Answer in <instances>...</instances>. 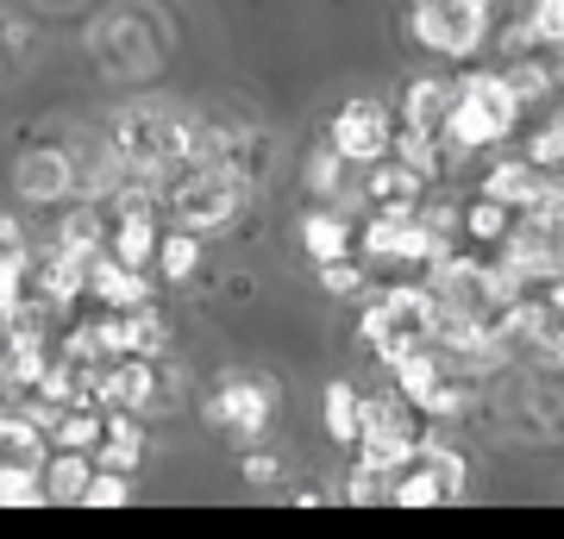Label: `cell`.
Listing matches in <instances>:
<instances>
[{
    "mask_svg": "<svg viewBox=\"0 0 564 539\" xmlns=\"http://www.w3.org/2000/svg\"><path fill=\"white\" fill-rule=\"evenodd\" d=\"M521 114L527 107L514 100L502 69H470V76H458V100H452V114H445L440 139L452 144V151H489V144L514 139Z\"/></svg>",
    "mask_w": 564,
    "mask_h": 539,
    "instance_id": "6da1fadb",
    "label": "cell"
},
{
    "mask_svg": "<svg viewBox=\"0 0 564 539\" xmlns=\"http://www.w3.org/2000/svg\"><path fill=\"white\" fill-rule=\"evenodd\" d=\"M433 326H440V308H433V295H426V282H389V289H377V301H370L364 320H358L364 345H370L383 364L433 345Z\"/></svg>",
    "mask_w": 564,
    "mask_h": 539,
    "instance_id": "7a4b0ae2",
    "label": "cell"
},
{
    "mask_svg": "<svg viewBox=\"0 0 564 539\" xmlns=\"http://www.w3.org/2000/svg\"><path fill=\"white\" fill-rule=\"evenodd\" d=\"M414 445H426V427L402 396H364V420H358L351 459L370 464V471H395Z\"/></svg>",
    "mask_w": 564,
    "mask_h": 539,
    "instance_id": "3957f363",
    "label": "cell"
},
{
    "mask_svg": "<svg viewBox=\"0 0 564 539\" xmlns=\"http://www.w3.org/2000/svg\"><path fill=\"white\" fill-rule=\"evenodd\" d=\"M408 25L440 57H477L489 44V25H496V0H433V7H414Z\"/></svg>",
    "mask_w": 564,
    "mask_h": 539,
    "instance_id": "277c9868",
    "label": "cell"
},
{
    "mask_svg": "<svg viewBox=\"0 0 564 539\" xmlns=\"http://www.w3.org/2000/svg\"><path fill=\"white\" fill-rule=\"evenodd\" d=\"M464 489V459L452 445H414L395 471H389V502L402 508H433V502H452Z\"/></svg>",
    "mask_w": 564,
    "mask_h": 539,
    "instance_id": "5b68a950",
    "label": "cell"
},
{
    "mask_svg": "<svg viewBox=\"0 0 564 539\" xmlns=\"http://www.w3.org/2000/svg\"><path fill=\"white\" fill-rule=\"evenodd\" d=\"M389 139H395V114L370 95H351L339 114H333V126H326V144H333L345 163H364V170L389 158Z\"/></svg>",
    "mask_w": 564,
    "mask_h": 539,
    "instance_id": "8992f818",
    "label": "cell"
},
{
    "mask_svg": "<svg viewBox=\"0 0 564 539\" xmlns=\"http://www.w3.org/2000/svg\"><path fill=\"white\" fill-rule=\"evenodd\" d=\"M207 420L232 433L239 445L263 440V427L276 420V382L270 377H226L214 396H207Z\"/></svg>",
    "mask_w": 564,
    "mask_h": 539,
    "instance_id": "52a82bcc",
    "label": "cell"
},
{
    "mask_svg": "<svg viewBox=\"0 0 564 539\" xmlns=\"http://www.w3.org/2000/svg\"><path fill=\"white\" fill-rule=\"evenodd\" d=\"M163 377L158 358H101V377H95V401L107 414H144L158 401Z\"/></svg>",
    "mask_w": 564,
    "mask_h": 539,
    "instance_id": "ba28073f",
    "label": "cell"
},
{
    "mask_svg": "<svg viewBox=\"0 0 564 539\" xmlns=\"http://www.w3.org/2000/svg\"><path fill=\"white\" fill-rule=\"evenodd\" d=\"M558 188V176H545L540 163H527V158H502V163H489L484 182H477V195L489 201H502L508 214H533L545 195Z\"/></svg>",
    "mask_w": 564,
    "mask_h": 539,
    "instance_id": "9c48e42d",
    "label": "cell"
},
{
    "mask_svg": "<svg viewBox=\"0 0 564 539\" xmlns=\"http://www.w3.org/2000/svg\"><path fill=\"white\" fill-rule=\"evenodd\" d=\"M13 188H20V201H63L69 188H76V158L69 151H25L20 163H13Z\"/></svg>",
    "mask_w": 564,
    "mask_h": 539,
    "instance_id": "30bf717a",
    "label": "cell"
},
{
    "mask_svg": "<svg viewBox=\"0 0 564 539\" xmlns=\"http://www.w3.org/2000/svg\"><path fill=\"white\" fill-rule=\"evenodd\" d=\"M51 440L25 414H0V483L7 477H44Z\"/></svg>",
    "mask_w": 564,
    "mask_h": 539,
    "instance_id": "8fae6325",
    "label": "cell"
},
{
    "mask_svg": "<svg viewBox=\"0 0 564 539\" xmlns=\"http://www.w3.org/2000/svg\"><path fill=\"white\" fill-rule=\"evenodd\" d=\"M88 301L95 308H144L151 301V277L126 270V263H113L101 251V258H88Z\"/></svg>",
    "mask_w": 564,
    "mask_h": 539,
    "instance_id": "7c38bea8",
    "label": "cell"
},
{
    "mask_svg": "<svg viewBox=\"0 0 564 539\" xmlns=\"http://www.w3.org/2000/svg\"><path fill=\"white\" fill-rule=\"evenodd\" d=\"M101 433H107L101 401H88V408H57V420L44 427L51 452H76V459H95V452H101Z\"/></svg>",
    "mask_w": 564,
    "mask_h": 539,
    "instance_id": "4fadbf2b",
    "label": "cell"
},
{
    "mask_svg": "<svg viewBox=\"0 0 564 539\" xmlns=\"http://www.w3.org/2000/svg\"><path fill=\"white\" fill-rule=\"evenodd\" d=\"M364 195H370V214H402V207H421L426 201V182L414 170H402L395 158H383V163H370Z\"/></svg>",
    "mask_w": 564,
    "mask_h": 539,
    "instance_id": "5bb4252c",
    "label": "cell"
},
{
    "mask_svg": "<svg viewBox=\"0 0 564 539\" xmlns=\"http://www.w3.org/2000/svg\"><path fill=\"white\" fill-rule=\"evenodd\" d=\"M452 100H458V82L452 76H414L402 95V126H421V132H440L445 114H452Z\"/></svg>",
    "mask_w": 564,
    "mask_h": 539,
    "instance_id": "9a60e30c",
    "label": "cell"
},
{
    "mask_svg": "<svg viewBox=\"0 0 564 539\" xmlns=\"http://www.w3.org/2000/svg\"><path fill=\"white\" fill-rule=\"evenodd\" d=\"M302 245H307L314 263H339V258L358 251V226L345 220L339 207H314V214L302 220Z\"/></svg>",
    "mask_w": 564,
    "mask_h": 539,
    "instance_id": "2e32d148",
    "label": "cell"
},
{
    "mask_svg": "<svg viewBox=\"0 0 564 539\" xmlns=\"http://www.w3.org/2000/svg\"><path fill=\"white\" fill-rule=\"evenodd\" d=\"M514 220H521V214H508L502 201L470 195V201L458 207V239H464V245H477V251H496V245L514 233Z\"/></svg>",
    "mask_w": 564,
    "mask_h": 539,
    "instance_id": "e0dca14e",
    "label": "cell"
},
{
    "mask_svg": "<svg viewBox=\"0 0 564 539\" xmlns=\"http://www.w3.org/2000/svg\"><path fill=\"white\" fill-rule=\"evenodd\" d=\"M144 459V420L139 414H107V433H101V452H95V464L101 471H120V477H132Z\"/></svg>",
    "mask_w": 564,
    "mask_h": 539,
    "instance_id": "ac0fdd59",
    "label": "cell"
},
{
    "mask_svg": "<svg viewBox=\"0 0 564 539\" xmlns=\"http://www.w3.org/2000/svg\"><path fill=\"white\" fill-rule=\"evenodd\" d=\"M358 420H364V389H358V382H326V396H321L326 440L351 452V445H358Z\"/></svg>",
    "mask_w": 564,
    "mask_h": 539,
    "instance_id": "d6986e66",
    "label": "cell"
},
{
    "mask_svg": "<svg viewBox=\"0 0 564 539\" xmlns=\"http://www.w3.org/2000/svg\"><path fill=\"white\" fill-rule=\"evenodd\" d=\"M57 251H69V258H101V245H107V214L95 207V201H82V207H69L63 214V226H57Z\"/></svg>",
    "mask_w": 564,
    "mask_h": 539,
    "instance_id": "ffe728a7",
    "label": "cell"
},
{
    "mask_svg": "<svg viewBox=\"0 0 564 539\" xmlns=\"http://www.w3.org/2000/svg\"><path fill=\"white\" fill-rule=\"evenodd\" d=\"M389 158L402 163V170H414L421 182H440V170H445L440 132H421V126H402V120H395V139H389Z\"/></svg>",
    "mask_w": 564,
    "mask_h": 539,
    "instance_id": "44dd1931",
    "label": "cell"
},
{
    "mask_svg": "<svg viewBox=\"0 0 564 539\" xmlns=\"http://www.w3.org/2000/svg\"><path fill=\"white\" fill-rule=\"evenodd\" d=\"M88 477H95V459L51 452V459H44V502H82L88 496Z\"/></svg>",
    "mask_w": 564,
    "mask_h": 539,
    "instance_id": "7402d4cb",
    "label": "cell"
},
{
    "mask_svg": "<svg viewBox=\"0 0 564 539\" xmlns=\"http://www.w3.org/2000/svg\"><path fill=\"white\" fill-rule=\"evenodd\" d=\"M25 301H32V251L0 245V320H13Z\"/></svg>",
    "mask_w": 564,
    "mask_h": 539,
    "instance_id": "603a6c76",
    "label": "cell"
},
{
    "mask_svg": "<svg viewBox=\"0 0 564 539\" xmlns=\"http://www.w3.org/2000/svg\"><path fill=\"white\" fill-rule=\"evenodd\" d=\"M158 270H163V282H188L195 277V270H202V233H188V226H163Z\"/></svg>",
    "mask_w": 564,
    "mask_h": 539,
    "instance_id": "cb8c5ba5",
    "label": "cell"
},
{
    "mask_svg": "<svg viewBox=\"0 0 564 539\" xmlns=\"http://www.w3.org/2000/svg\"><path fill=\"white\" fill-rule=\"evenodd\" d=\"M521 158L540 163L545 176H564V107H558V114H545V120L533 126V139H527Z\"/></svg>",
    "mask_w": 564,
    "mask_h": 539,
    "instance_id": "d4e9b609",
    "label": "cell"
},
{
    "mask_svg": "<svg viewBox=\"0 0 564 539\" xmlns=\"http://www.w3.org/2000/svg\"><path fill=\"white\" fill-rule=\"evenodd\" d=\"M302 176H307V188H314L321 201H333V195H339V182H345V158H339V151H333V144L321 139L314 151H307Z\"/></svg>",
    "mask_w": 564,
    "mask_h": 539,
    "instance_id": "484cf974",
    "label": "cell"
},
{
    "mask_svg": "<svg viewBox=\"0 0 564 539\" xmlns=\"http://www.w3.org/2000/svg\"><path fill=\"white\" fill-rule=\"evenodd\" d=\"M527 32L540 51H564V0H527Z\"/></svg>",
    "mask_w": 564,
    "mask_h": 539,
    "instance_id": "4316f807",
    "label": "cell"
},
{
    "mask_svg": "<svg viewBox=\"0 0 564 539\" xmlns=\"http://www.w3.org/2000/svg\"><path fill=\"white\" fill-rule=\"evenodd\" d=\"M321 289L326 295H364V289H370V270H364V258L351 251V258H339V263H321Z\"/></svg>",
    "mask_w": 564,
    "mask_h": 539,
    "instance_id": "83f0119b",
    "label": "cell"
},
{
    "mask_svg": "<svg viewBox=\"0 0 564 539\" xmlns=\"http://www.w3.org/2000/svg\"><path fill=\"white\" fill-rule=\"evenodd\" d=\"M88 508H126V502H132V477H120V471H101V464H95V477H88Z\"/></svg>",
    "mask_w": 564,
    "mask_h": 539,
    "instance_id": "f1b7e54d",
    "label": "cell"
},
{
    "mask_svg": "<svg viewBox=\"0 0 564 539\" xmlns=\"http://www.w3.org/2000/svg\"><path fill=\"white\" fill-rule=\"evenodd\" d=\"M345 502H389V471L351 464V477H345Z\"/></svg>",
    "mask_w": 564,
    "mask_h": 539,
    "instance_id": "f546056e",
    "label": "cell"
},
{
    "mask_svg": "<svg viewBox=\"0 0 564 539\" xmlns=\"http://www.w3.org/2000/svg\"><path fill=\"white\" fill-rule=\"evenodd\" d=\"M44 502V477H7L0 483V508H39Z\"/></svg>",
    "mask_w": 564,
    "mask_h": 539,
    "instance_id": "4dcf8cb0",
    "label": "cell"
},
{
    "mask_svg": "<svg viewBox=\"0 0 564 539\" xmlns=\"http://www.w3.org/2000/svg\"><path fill=\"white\" fill-rule=\"evenodd\" d=\"M239 471H245V483H251V489H270V483L282 477V464L270 459V452H245V464H239Z\"/></svg>",
    "mask_w": 564,
    "mask_h": 539,
    "instance_id": "1f68e13d",
    "label": "cell"
},
{
    "mask_svg": "<svg viewBox=\"0 0 564 539\" xmlns=\"http://www.w3.org/2000/svg\"><path fill=\"white\" fill-rule=\"evenodd\" d=\"M0 245H25L20 239V220H7V214H0Z\"/></svg>",
    "mask_w": 564,
    "mask_h": 539,
    "instance_id": "d6a6232c",
    "label": "cell"
},
{
    "mask_svg": "<svg viewBox=\"0 0 564 539\" xmlns=\"http://www.w3.org/2000/svg\"><path fill=\"white\" fill-rule=\"evenodd\" d=\"M0 63H7V44H0Z\"/></svg>",
    "mask_w": 564,
    "mask_h": 539,
    "instance_id": "836d02e7",
    "label": "cell"
}]
</instances>
